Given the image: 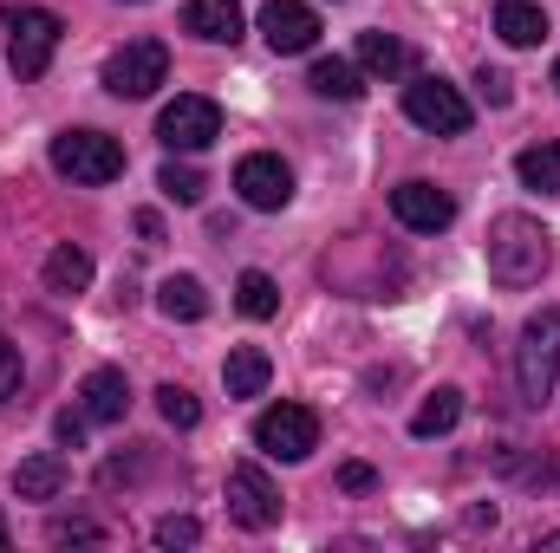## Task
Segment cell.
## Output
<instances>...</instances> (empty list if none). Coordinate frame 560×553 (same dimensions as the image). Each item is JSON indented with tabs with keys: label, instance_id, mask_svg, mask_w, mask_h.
<instances>
[{
	"label": "cell",
	"instance_id": "1f68e13d",
	"mask_svg": "<svg viewBox=\"0 0 560 553\" xmlns=\"http://www.w3.org/2000/svg\"><path fill=\"white\" fill-rule=\"evenodd\" d=\"M372 482H378V475H372L365 462H346V469H339V489H352V495H365Z\"/></svg>",
	"mask_w": 560,
	"mask_h": 553
},
{
	"label": "cell",
	"instance_id": "4316f807",
	"mask_svg": "<svg viewBox=\"0 0 560 553\" xmlns=\"http://www.w3.org/2000/svg\"><path fill=\"white\" fill-rule=\"evenodd\" d=\"M46 541H52V548H66V541H85V548H98V541H105V528L72 515V521H52V528H46Z\"/></svg>",
	"mask_w": 560,
	"mask_h": 553
},
{
	"label": "cell",
	"instance_id": "603a6c76",
	"mask_svg": "<svg viewBox=\"0 0 560 553\" xmlns=\"http://www.w3.org/2000/svg\"><path fill=\"white\" fill-rule=\"evenodd\" d=\"M515 176H522L528 189H560V143H528V150L515 156Z\"/></svg>",
	"mask_w": 560,
	"mask_h": 553
},
{
	"label": "cell",
	"instance_id": "2e32d148",
	"mask_svg": "<svg viewBox=\"0 0 560 553\" xmlns=\"http://www.w3.org/2000/svg\"><path fill=\"white\" fill-rule=\"evenodd\" d=\"M352 66L372 72V79H405L411 72V46L392 39V33H359V59Z\"/></svg>",
	"mask_w": 560,
	"mask_h": 553
},
{
	"label": "cell",
	"instance_id": "5bb4252c",
	"mask_svg": "<svg viewBox=\"0 0 560 553\" xmlns=\"http://www.w3.org/2000/svg\"><path fill=\"white\" fill-rule=\"evenodd\" d=\"M183 26L209 46H235L242 39V0H189L183 7Z\"/></svg>",
	"mask_w": 560,
	"mask_h": 553
},
{
	"label": "cell",
	"instance_id": "6da1fadb",
	"mask_svg": "<svg viewBox=\"0 0 560 553\" xmlns=\"http://www.w3.org/2000/svg\"><path fill=\"white\" fill-rule=\"evenodd\" d=\"M482 255H489V280H495V286L522 293V286H535V280L548 274V261H555V235H548L535 215H495Z\"/></svg>",
	"mask_w": 560,
	"mask_h": 553
},
{
	"label": "cell",
	"instance_id": "d4e9b609",
	"mask_svg": "<svg viewBox=\"0 0 560 553\" xmlns=\"http://www.w3.org/2000/svg\"><path fill=\"white\" fill-rule=\"evenodd\" d=\"M156 189H163L170 202H183V209H196L209 183H202V169H196V163H176V156H170V163L156 169Z\"/></svg>",
	"mask_w": 560,
	"mask_h": 553
},
{
	"label": "cell",
	"instance_id": "cb8c5ba5",
	"mask_svg": "<svg viewBox=\"0 0 560 553\" xmlns=\"http://www.w3.org/2000/svg\"><path fill=\"white\" fill-rule=\"evenodd\" d=\"M235 306H242L248 319H275L280 313V286L261 274V268H248V274L235 280Z\"/></svg>",
	"mask_w": 560,
	"mask_h": 553
},
{
	"label": "cell",
	"instance_id": "d6a6232c",
	"mask_svg": "<svg viewBox=\"0 0 560 553\" xmlns=\"http://www.w3.org/2000/svg\"><path fill=\"white\" fill-rule=\"evenodd\" d=\"M535 548H560V534H541V541H535Z\"/></svg>",
	"mask_w": 560,
	"mask_h": 553
},
{
	"label": "cell",
	"instance_id": "8fae6325",
	"mask_svg": "<svg viewBox=\"0 0 560 553\" xmlns=\"http://www.w3.org/2000/svg\"><path fill=\"white\" fill-rule=\"evenodd\" d=\"M392 215H398L411 235H436V228H450V222H456V196H450V189H436V183H423V176H411V183H398V189H392Z\"/></svg>",
	"mask_w": 560,
	"mask_h": 553
},
{
	"label": "cell",
	"instance_id": "7a4b0ae2",
	"mask_svg": "<svg viewBox=\"0 0 560 553\" xmlns=\"http://www.w3.org/2000/svg\"><path fill=\"white\" fill-rule=\"evenodd\" d=\"M560 385V306H541L528 326H522V345H515V391L522 404H548Z\"/></svg>",
	"mask_w": 560,
	"mask_h": 553
},
{
	"label": "cell",
	"instance_id": "9a60e30c",
	"mask_svg": "<svg viewBox=\"0 0 560 553\" xmlns=\"http://www.w3.org/2000/svg\"><path fill=\"white\" fill-rule=\"evenodd\" d=\"M66 475H72V469H66L59 449H33V456L13 469V489H20V502H52V495L66 489Z\"/></svg>",
	"mask_w": 560,
	"mask_h": 553
},
{
	"label": "cell",
	"instance_id": "3957f363",
	"mask_svg": "<svg viewBox=\"0 0 560 553\" xmlns=\"http://www.w3.org/2000/svg\"><path fill=\"white\" fill-rule=\"evenodd\" d=\"M52 169L85 183V189H105L125 176V143L105 138V131H59L52 138Z\"/></svg>",
	"mask_w": 560,
	"mask_h": 553
},
{
	"label": "cell",
	"instance_id": "7402d4cb",
	"mask_svg": "<svg viewBox=\"0 0 560 553\" xmlns=\"http://www.w3.org/2000/svg\"><path fill=\"white\" fill-rule=\"evenodd\" d=\"M456 416H463V391L456 385H436L418 404V416H411V436H443V430H456Z\"/></svg>",
	"mask_w": 560,
	"mask_h": 553
},
{
	"label": "cell",
	"instance_id": "484cf974",
	"mask_svg": "<svg viewBox=\"0 0 560 553\" xmlns=\"http://www.w3.org/2000/svg\"><path fill=\"white\" fill-rule=\"evenodd\" d=\"M156 411H163L170 430H196V423H202V404H196L183 385H163V391H156Z\"/></svg>",
	"mask_w": 560,
	"mask_h": 553
},
{
	"label": "cell",
	"instance_id": "e575fe53",
	"mask_svg": "<svg viewBox=\"0 0 560 553\" xmlns=\"http://www.w3.org/2000/svg\"><path fill=\"white\" fill-rule=\"evenodd\" d=\"M0 548H7V521H0Z\"/></svg>",
	"mask_w": 560,
	"mask_h": 553
},
{
	"label": "cell",
	"instance_id": "9c48e42d",
	"mask_svg": "<svg viewBox=\"0 0 560 553\" xmlns=\"http://www.w3.org/2000/svg\"><path fill=\"white\" fill-rule=\"evenodd\" d=\"M222 495H229V515H235L248 534H268L280 521V489L268 482V469H255V462H235Z\"/></svg>",
	"mask_w": 560,
	"mask_h": 553
},
{
	"label": "cell",
	"instance_id": "e0dca14e",
	"mask_svg": "<svg viewBox=\"0 0 560 553\" xmlns=\"http://www.w3.org/2000/svg\"><path fill=\"white\" fill-rule=\"evenodd\" d=\"M268 378H275V365H268V352H261V345H235V352H229V365H222L229 398H261V391H268Z\"/></svg>",
	"mask_w": 560,
	"mask_h": 553
},
{
	"label": "cell",
	"instance_id": "4dcf8cb0",
	"mask_svg": "<svg viewBox=\"0 0 560 553\" xmlns=\"http://www.w3.org/2000/svg\"><path fill=\"white\" fill-rule=\"evenodd\" d=\"M85 423H92L85 411H59V416H52V436H59L66 449H79V443H85Z\"/></svg>",
	"mask_w": 560,
	"mask_h": 553
},
{
	"label": "cell",
	"instance_id": "277c9868",
	"mask_svg": "<svg viewBox=\"0 0 560 553\" xmlns=\"http://www.w3.org/2000/svg\"><path fill=\"white\" fill-rule=\"evenodd\" d=\"M0 26H7V59H13L20 79H39L59 52V33H66L59 13H46V7H7Z\"/></svg>",
	"mask_w": 560,
	"mask_h": 553
},
{
	"label": "cell",
	"instance_id": "52a82bcc",
	"mask_svg": "<svg viewBox=\"0 0 560 553\" xmlns=\"http://www.w3.org/2000/svg\"><path fill=\"white\" fill-rule=\"evenodd\" d=\"M255 449L275 456V462H306L319 449V416L306 404H275V411L255 416Z\"/></svg>",
	"mask_w": 560,
	"mask_h": 553
},
{
	"label": "cell",
	"instance_id": "8992f818",
	"mask_svg": "<svg viewBox=\"0 0 560 553\" xmlns=\"http://www.w3.org/2000/svg\"><path fill=\"white\" fill-rule=\"evenodd\" d=\"M163 79H170V46L163 39H125L105 59V92L112 98H150Z\"/></svg>",
	"mask_w": 560,
	"mask_h": 553
},
{
	"label": "cell",
	"instance_id": "44dd1931",
	"mask_svg": "<svg viewBox=\"0 0 560 553\" xmlns=\"http://www.w3.org/2000/svg\"><path fill=\"white\" fill-rule=\"evenodd\" d=\"M156 306H163V319H202L209 313V293H202L196 274H170L156 286Z\"/></svg>",
	"mask_w": 560,
	"mask_h": 553
},
{
	"label": "cell",
	"instance_id": "f546056e",
	"mask_svg": "<svg viewBox=\"0 0 560 553\" xmlns=\"http://www.w3.org/2000/svg\"><path fill=\"white\" fill-rule=\"evenodd\" d=\"M476 85H482V98H489L495 111H502V105L515 98V85H509V72H495V66H482V72H476Z\"/></svg>",
	"mask_w": 560,
	"mask_h": 553
},
{
	"label": "cell",
	"instance_id": "ba28073f",
	"mask_svg": "<svg viewBox=\"0 0 560 553\" xmlns=\"http://www.w3.org/2000/svg\"><path fill=\"white\" fill-rule=\"evenodd\" d=\"M156 138L170 143V150H183V156H196V150H209V143L222 138V105L202 98V92H183L176 105H163Z\"/></svg>",
	"mask_w": 560,
	"mask_h": 553
},
{
	"label": "cell",
	"instance_id": "f1b7e54d",
	"mask_svg": "<svg viewBox=\"0 0 560 553\" xmlns=\"http://www.w3.org/2000/svg\"><path fill=\"white\" fill-rule=\"evenodd\" d=\"M13 391H20V345L0 332V404H7Z\"/></svg>",
	"mask_w": 560,
	"mask_h": 553
},
{
	"label": "cell",
	"instance_id": "ac0fdd59",
	"mask_svg": "<svg viewBox=\"0 0 560 553\" xmlns=\"http://www.w3.org/2000/svg\"><path fill=\"white\" fill-rule=\"evenodd\" d=\"M495 33L509 46H541L548 39V13L535 0H495Z\"/></svg>",
	"mask_w": 560,
	"mask_h": 553
},
{
	"label": "cell",
	"instance_id": "4fadbf2b",
	"mask_svg": "<svg viewBox=\"0 0 560 553\" xmlns=\"http://www.w3.org/2000/svg\"><path fill=\"white\" fill-rule=\"evenodd\" d=\"M79 411L92 416V423H125V411H131V385H125V372L98 365V372L79 385Z\"/></svg>",
	"mask_w": 560,
	"mask_h": 553
},
{
	"label": "cell",
	"instance_id": "83f0119b",
	"mask_svg": "<svg viewBox=\"0 0 560 553\" xmlns=\"http://www.w3.org/2000/svg\"><path fill=\"white\" fill-rule=\"evenodd\" d=\"M196 541H202V528L189 515H163L156 521V548H196Z\"/></svg>",
	"mask_w": 560,
	"mask_h": 553
},
{
	"label": "cell",
	"instance_id": "7c38bea8",
	"mask_svg": "<svg viewBox=\"0 0 560 553\" xmlns=\"http://www.w3.org/2000/svg\"><path fill=\"white\" fill-rule=\"evenodd\" d=\"M261 33H268L275 52H313L319 13H313L306 0H268V7H261Z\"/></svg>",
	"mask_w": 560,
	"mask_h": 553
},
{
	"label": "cell",
	"instance_id": "30bf717a",
	"mask_svg": "<svg viewBox=\"0 0 560 553\" xmlns=\"http://www.w3.org/2000/svg\"><path fill=\"white\" fill-rule=\"evenodd\" d=\"M235 189H242V202H248V209L275 215V209L293 202V169H287L280 156H268V150H255V156H242V163H235Z\"/></svg>",
	"mask_w": 560,
	"mask_h": 553
},
{
	"label": "cell",
	"instance_id": "d6986e66",
	"mask_svg": "<svg viewBox=\"0 0 560 553\" xmlns=\"http://www.w3.org/2000/svg\"><path fill=\"white\" fill-rule=\"evenodd\" d=\"M306 85H313L319 98H339V105H352V98L365 92V72H359L352 59H313V72H306Z\"/></svg>",
	"mask_w": 560,
	"mask_h": 553
},
{
	"label": "cell",
	"instance_id": "836d02e7",
	"mask_svg": "<svg viewBox=\"0 0 560 553\" xmlns=\"http://www.w3.org/2000/svg\"><path fill=\"white\" fill-rule=\"evenodd\" d=\"M555 92H560V59H555Z\"/></svg>",
	"mask_w": 560,
	"mask_h": 553
},
{
	"label": "cell",
	"instance_id": "ffe728a7",
	"mask_svg": "<svg viewBox=\"0 0 560 553\" xmlns=\"http://www.w3.org/2000/svg\"><path fill=\"white\" fill-rule=\"evenodd\" d=\"M46 286H52V293H85V286H92V255L72 248V242H59V248L46 255Z\"/></svg>",
	"mask_w": 560,
	"mask_h": 553
},
{
	"label": "cell",
	"instance_id": "5b68a950",
	"mask_svg": "<svg viewBox=\"0 0 560 553\" xmlns=\"http://www.w3.org/2000/svg\"><path fill=\"white\" fill-rule=\"evenodd\" d=\"M405 118L430 131V138H463L469 131V98L450 85V79H436V72H418L411 85H405Z\"/></svg>",
	"mask_w": 560,
	"mask_h": 553
}]
</instances>
